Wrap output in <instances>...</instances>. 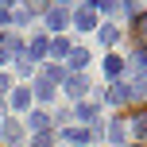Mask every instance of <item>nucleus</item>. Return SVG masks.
Listing matches in <instances>:
<instances>
[{
	"label": "nucleus",
	"mask_w": 147,
	"mask_h": 147,
	"mask_svg": "<svg viewBox=\"0 0 147 147\" xmlns=\"http://www.w3.org/2000/svg\"><path fill=\"white\" fill-rule=\"evenodd\" d=\"M132 43L147 51V12H136V23H132Z\"/></svg>",
	"instance_id": "f257e3e1"
},
{
	"label": "nucleus",
	"mask_w": 147,
	"mask_h": 147,
	"mask_svg": "<svg viewBox=\"0 0 147 147\" xmlns=\"http://www.w3.org/2000/svg\"><path fill=\"white\" fill-rule=\"evenodd\" d=\"M93 23H97V12H93L89 4L74 12V27H81V31H93Z\"/></svg>",
	"instance_id": "f03ea898"
},
{
	"label": "nucleus",
	"mask_w": 147,
	"mask_h": 147,
	"mask_svg": "<svg viewBox=\"0 0 147 147\" xmlns=\"http://www.w3.org/2000/svg\"><path fill=\"white\" fill-rule=\"evenodd\" d=\"M66 143H93V128H62Z\"/></svg>",
	"instance_id": "7ed1b4c3"
},
{
	"label": "nucleus",
	"mask_w": 147,
	"mask_h": 147,
	"mask_svg": "<svg viewBox=\"0 0 147 147\" xmlns=\"http://www.w3.org/2000/svg\"><path fill=\"white\" fill-rule=\"evenodd\" d=\"M66 23H70V12H66V8H51V12H47V27L62 31Z\"/></svg>",
	"instance_id": "20e7f679"
},
{
	"label": "nucleus",
	"mask_w": 147,
	"mask_h": 147,
	"mask_svg": "<svg viewBox=\"0 0 147 147\" xmlns=\"http://www.w3.org/2000/svg\"><path fill=\"white\" fill-rule=\"evenodd\" d=\"M85 89H89V81L81 78V74H70V78H66V93H70V97H81Z\"/></svg>",
	"instance_id": "39448f33"
},
{
	"label": "nucleus",
	"mask_w": 147,
	"mask_h": 147,
	"mask_svg": "<svg viewBox=\"0 0 147 147\" xmlns=\"http://www.w3.org/2000/svg\"><path fill=\"white\" fill-rule=\"evenodd\" d=\"M109 101L112 105H128V101H132V85H112L109 89Z\"/></svg>",
	"instance_id": "423d86ee"
},
{
	"label": "nucleus",
	"mask_w": 147,
	"mask_h": 147,
	"mask_svg": "<svg viewBox=\"0 0 147 147\" xmlns=\"http://www.w3.org/2000/svg\"><path fill=\"white\" fill-rule=\"evenodd\" d=\"M74 116H78V120H89V124H93V120H97V101H81L78 109H74Z\"/></svg>",
	"instance_id": "0eeeda50"
},
{
	"label": "nucleus",
	"mask_w": 147,
	"mask_h": 147,
	"mask_svg": "<svg viewBox=\"0 0 147 147\" xmlns=\"http://www.w3.org/2000/svg\"><path fill=\"white\" fill-rule=\"evenodd\" d=\"M0 136H4V143H20V136H23V128L16 124V120H8V124L0 128Z\"/></svg>",
	"instance_id": "6e6552de"
},
{
	"label": "nucleus",
	"mask_w": 147,
	"mask_h": 147,
	"mask_svg": "<svg viewBox=\"0 0 147 147\" xmlns=\"http://www.w3.org/2000/svg\"><path fill=\"white\" fill-rule=\"evenodd\" d=\"M120 70H124V58H120V54H109V58H105V74H109V78H120Z\"/></svg>",
	"instance_id": "1a4fd4ad"
},
{
	"label": "nucleus",
	"mask_w": 147,
	"mask_h": 147,
	"mask_svg": "<svg viewBox=\"0 0 147 147\" xmlns=\"http://www.w3.org/2000/svg\"><path fill=\"white\" fill-rule=\"evenodd\" d=\"M47 51H51V54H54V58H70V51H74V47L66 43V39H54V43H51V47H47Z\"/></svg>",
	"instance_id": "9d476101"
},
{
	"label": "nucleus",
	"mask_w": 147,
	"mask_h": 147,
	"mask_svg": "<svg viewBox=\"0 0 147 147\" xmlns=\"http://www.w3.org/2000/svg\"><path fill=\"white\" fill-rule=\"evenodd\" d=\"M85 62H89V51H81V47H74V51H70V66H74V70H81Z\"/></svg>",
	"instance_id": "9b49d317"
},
{
	"label": "nucleus",
	"mask_w": 147,
	"mask_h": 147,
	"mask_svg": "<svg viewBox=\"0 0 147 147\" xmlns=\"http://www.w3.org/2000/svg\"><path fill=\"white\" fill-rule=\"evenodd\" d=\"M35 93H39V101H51V97H54V85H51V81H35Z\"/></svg>",
	"instance_id": "f8f14e48"
},
{
	"label": "nucleus",
	"mask_w": 147,
	"mask_h": 147,
	"mask_svg": "<svg viewBox=\"0 0 147 147\" xmlns=\"http://www.w3.org/2000/svg\"><path fill=\"white\" fill-rule=\"evenodd\" d=\"M47 124H51L47 112H31V128H35V132H47Z\"/></svg>",
	"instance_id": "ddd939ff"
},
{
	"label": "nucleus",
	"mask_w": 147,
	"mask_h": 147,
	"mask_svg": "<svg viewBox=\"0 0 147 147\" xmlns=\"http://www.w3.org/2000/svg\"><path fill=\"white\" fill-rule=\"evenodd\" d=\"M136 140H140V143H147V116H136Z\"/></svg>",
	"instance_id": "4468645a"
},
{
	"label": "nucleus",
	"mask_w": 147,
	"mask_h": 147,
	"mask_svg": "<svg viewBox=\"0 0 147 147\" xmlns=\"http://www.w3.org/2000/svg\"><path fill=\"white\" fill-rule=\"evenodd\" d=\"M12 105H16V109H27V105H31V93H27V89H16Z\"/></svg>",
	"instance_id": "2eb2a0df"
},
{
	"label": "nucleus",
	"mask_w": 147,
	"mask_h": 147,
	"mask_svg": "<svg viewBox=\"0 0 147 147\" xmlns=\"http://www.w3.org/2000/svg\"><path fill=\"white\" fill-rule=\"evenodd\" d=\"M43 54H47V39L39 35L35 43H31V62H35V58H43Z\"/></svg>",
	"instance_id": "dca6fc26"
},
{
	"label": "nucleus",
	"mask_w": 147,
	"mask_h": 147,
	"mask_svg": "<svg viewBox=\"0 0 147 147\" xmlns=\"http://www.w3.org/2000/svg\"><path fill=\"white\" fill-rule=\"evenodd\" d=\"M116 35H120L116 27H101V43H116Z\"/></svg>",
	"instance_id": "f3484780"
},
{
	"label": "nucleus",
	"mask_w": 147,
	"mask_h": 147,
	"mask_svg": "<svg viewBox=\"0 0 147 147\" xmlns=\"http://www.w3.org/2000/svg\"><path fill=\"white\" fill-rule=\"evenodd\" d=\"M109 136H112V143H120V140H124V124H120V120H116V124L109 128Z\"/></svg>",
	"instance_id": "a211bd4d"
},
{
	"label": "nucleus",
	"mask_w": 147,
	"mask_h": 147,
	"mask_svg": "<svg viewBox=\"0 0 147 147\" xmlns=\"http://www.w3.org/2000/svg\"><path fill=\"white\" fill-rule=\"evenodd\" d=\"M132 70H136V74L147 70V54H136V58H132Z\"/></svg>",
	"instance_id": "6ab92c4d"
},
{
	"label": "nucleus",
	"mask_w": 147,
	"mask_h": 147,
	"mask_svg": "<svg viewBox=\"0 0 147 147\" xmlns=\"http://www.w3.org/2000/svg\"><path fill=\"white\" fill-rule=\"evenodd\" d=\"M31 147H51V132H39V136H35V143H31Z\"/></svg>",
	"instance_id": "aec40b11"
},
{
	"label": "nucleus",
	"mask_w": 147,
	"mask_h": 147,
	"mask_svg": "<svg viewBox=\"0 0 147 147\" xmlns=\"http://www.w3.org/2000/svg\"><path fill=\"white\" fill-rule=\"evenodd\" d=\"M43 8H47V0H27V12H31V16H35V12H43Z\"/></svg>",
	"instance_id": "412c9836"
},
{
	"label": "nucleus",
	"mask_w": 147,
	"mask_h": 147,
	"mask_svg": "<svg viewBox=\"0 0 147 147\" xmlns=\"http://www.w3.org/2000/svg\"><path fill=\"white\" fill-rule=\"evenodd\" d=\"M66 4H70V0H58V8H66Z\"/></svg>",
	"instance_id": "4be33fe9"
},
{
	"label": "nucleus",
	"mask_w": 147,
	"mask_h": 147,
	"mask_svg": "<svg viewBox=\"0 0 147 147\" xmlns=\"http://www.w3.org/2000/svg\"><path fill=\"white\" fill-rule=\"evenodd\" d=\"M136 147H143V143H136Z\"/></svg>",
	"instance_id": "5701e85b"
}]
</instances>
